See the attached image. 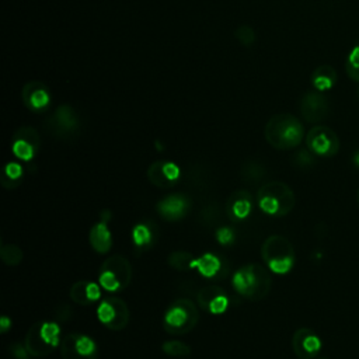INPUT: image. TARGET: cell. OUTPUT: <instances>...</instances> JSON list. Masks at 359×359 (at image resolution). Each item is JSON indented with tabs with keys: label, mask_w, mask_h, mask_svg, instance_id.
I'll return each instance as SVG.
<instances>
[{
	"label": "cell",
	"mask_w": 359,
	"mask_h": 359,
	"mask_svg": "<svg viewBox=\"0 0 359 359\" xmlns=\"http://www.w3.org/2000/svg\"><path fill=\"white\" fill-rule=\"evenodd\" d=\"M97 317L111 331H121L129 323V309L121 297H104L97 307Z\"/></svg>",
	"instance_id": "ba28073f"
},
{
	"label": "cell",
	"mask_w": 359,
	"mask_h": 359,
	"mask_svg": "<svg viewBox=\"0 0 359 359\" xmlns=\"http://www.w3.org/2000/svg\"><path fill=\"white\" fill-rule=\"evenodd\" d=\"M199 320L196 304L187 297L174 300L164 313L163 327L170 334H185L195 328Z\"/></svg>",
	"instance_id": "8992f818"
},
{
	"label": "cell",
	"mask_w": 359,
	"mask_h": 359,
	"mask_svg": "<svg viewBox=\"0 0 359 359\" xmlns=\"http://www.w3.org/2000/svg\"><path fill=\"white\" fill-rule=\"evenodd\" d=\"M60 328L53 321H38L27 331L24 346L34 358L49 355L60 344Z\"/></svg>",
	"instance_id": "5b68a950"
},
{
	"label": "cell",
	"mask_w": 359,
	"mask_h": 359,
	"mask_svg": "<svg viewBox=\"0 0 359 359\" xmlns=\"http://www.w3.org/2000/svg\"><path fill=\"white\" fill-rule=\"evenodd\" d=\"M265 140L278 150L297 147L304 137L303 123L292 114L273 115L264 128Z\"/></svg>",
	"instance_id": "6da1fadb"
},
{
	"label": "cell",
	"mask_w": 359,
	"mask_h": 359,
	"mask_svg": "<svg viewBox=\"0 0 359 359\" xmlns=\"http://www.w3.org/2000/svg\"><path fill=\"white\" fill-rule=\"evenodd\" d=\"M313 153L307 149V150H300L297 154H296V163L299 164V165H303V167H306V165H310L311 163H314V158H313Z\"/></svg>",
	"instance_id": "d6a6232c"
},
{
	"label": "cell",
	"mask_w": 359,
	"mask_h": 359,
	"mask_svg": "<svg viewBox=\"0 0 359 359\" xmlns=\"http://www.w3.org/2000/svg\"><path fill=\"white\" fill-rule=\"evenodd\" d=\"M191 208L189 199L182 194H172L157 202L156 210L165 220H180L187 216Z\"/></svg>",
	"instance_id": "ac0fdd59"
},
{
	"label": "cell",
	"mask_w": 359,
	"mask_h": 359,
	"mask_svg": "<svg viewBox=\"0 0 359 359\" xmlns=\"http://www.w3.org/2000/svg\"><path fill=\"white\" fill-rule=\"evenodd\" d=\"M358 95H359V88H358Z\"/></svg>",
	"instance_id": "74e56055"
},
{
	"label": "cell",
	"mask_w": 359,
	"mask_h": 359,
	"mask_svg": "<svg viewBox=\"0 0 359 359\" xmlns=\"http://www.w3.org/2000/svg\"><path fill=\"white\" fill-rule=\"evenodd\" d=\"M307 149L318 157H332L339 151V137L328 126L317 125L306 135Z\"/></svg>",
	"instance_id": "9c48e42d"
},
{
	"label": "cell",
	"mask_w": 359,
	"mask_h": 359,
	"mask_svg": "<svg viewBox=\"0 0 359 359\" xmlns=\"http://www.w3.org/2000/svg\"><path fill=\"white\" fill-rule=\"evenodd\" d=\"M163 352L170 356H189L191 355V346L181 341H165L161 346Z\"/></svg>",
	"instance_id": "f546056e"
},
{
	"label": "cell",
	"mask_w": 359,
	"mask_h": 359,
	"mask_svg": "<svg viewBox=\"0 0 359 359\" xmlns=\"http://www.w3.org/2000/svg\"><path fill=\"white\" fill-rule=\"evenodd\" d=\"M345 72L351 80L359 83V45H355L348 53L345 60Z\"/></svg>",
	"instance_id": "f1b7e54d"
},
{
	"label": "cell",
	"mask_w": 359,
	"mask_h": 359,
	"mask_svg": "<svg viewBox=\"0 0 359 359\" xmlns=\"http://www.w3.org/2000/svg\"><path fill=\"white\" fill-rule=\"evenodd\" d=\"M234 290L250 300H262L271 290V273L259 264H247L236 271L231 278Z\"/></svg>",
	"instance_id": "7a4b0ae2"
},
{
	"label": "cell",
	"mask_w": 359,
	"mask_h": 359,
	"mask_svg": "<svg viewBox=\"0 0 359 359\" xmlns=\"http://www.w3.org/2000/svg\"><path fill=\"white\" fill-rule=\"evenodd\" d=\"M22 165L20 163L11 161L8 164H6L4 171H3V177H1V184L4 188H14L20 184L21 178H22Z\"/></svg>",
	"instance_id": "d4e9b609"
},
{
	"label": "cell",
	"mask_w": 359,
	"mask_h": 359,
	"mask_svg": "<svg viewBox=\"0 0 359 359\" xmlns=\"http://www.w3.org/2000/svg\"><path fill=\"white\" fill-rule=\"evenodd\" d=\"M63 359H97L98 348L93 338L80 332H69L60 341Z\"/></svg>",
	"instance_id": "30bf717a"
},
{
	"label": "cell",
	"mask_w": 359,
	"mask_h": 359,
	"mask_svg": "<svg viewBox=\"0 0 359 359\" xmlns=\"http://www.w3.org/2000/svg\"><path fill=\"white\" fill-rule=\"evenodd\" d=\"M11 327V320L6 316H3L0 318V328H1V332H7V330Z\"/></svg>",
	"instance_id": "836d02e7"
},
{
	"label": "cell",
	"mask_w": 359,
	"mask_h": 359,
	"mask_svg": "<svg viewBox=\"0 0 359 359\" xmlns=\"http://www.w3.org/2000/svg\"><path fill=\"white\" fill-rule=\"evenodd\" d=\"M299 109L304 121L310 123H318L328 116L330 102L321 91L310 90L302 97L299 102Z\"/></svg>",
	"instance_id": "8fae6325"
},
{
	"label": "cell",
	"mask_w": 359,
	"mask_h": 359,
	"mask_svg": "<svg viewBox=\"0 0 359 359\" xmlns=\"http://www.w3.org/2000/svg\"><path fill=\"white\" fill-rule=\"evenodd\" d=\"M356 203H358V206H359V189H358V192H356Z\"/></svg>",
	"instance_id": "d590c367"
},
{
	"label": "cell",
	"mask_w": 359,
	"mask_h": 359,
	"mask_svg": "<svg viewBox=\"0 0 359 359\" xmlns=\"http://www.w3.org/2000/svg\"><path fill=\"white\" fill-rule=\"evenodd\" d=\"M27 359H42V358H34V356H31V355H29Z\"/></svg>",
	"instance_id": "8d00e7d4"
},
{
	"label": "cell",
	"mask_w": 359,
	"mask_h": 359,
	"mask_svg": "<svg viewBox=\"0 0 359 359\" xmlns=\"http://www.w3.org/2000/svg\"><path fill=\"white\" fill-rule=\"evenodd\" d=\"M21 98L25 107L34 112L45 111L50 104L48 87L41 81H29L22 87Z\"/></svg>",
	"instance_id": "e0dca14e"
},
{
	"label": "cell",
	"mask_w": 359,
	"mask_h": 359,
	"mask_svg": "<svg viewBox=\"0 0 359 359\" xmlns=\"http://www.w3.org/2000/svg\"><path fill=\"white\" fill-rule=\"evenodd\" d=\"M222 259L212 252H205L194 261V268H196L198 272L205 278L216 276L222 271Z\"/></svg>",
	"instance_id": "603a6c76"
},
{
	"label": "cell",
	"mask_w": 359,
	"mask_h": 359,
	"mask_svg": "<svg viewBox=\"0 0 359 359\" xmlns=\"http://www.w3.org/2000/svg\"><path fill=\"white\" fill-rule=\"evenodd\" d=\"M258 208L272 216L289 215L296 203V196L292 188L282 181H271L258 189L257 194Z\"/></svg>",
	"instance_id": "3957f363"
},
{
	"label": "cell",
	"mask_w": 359,
	"mask_h": 359,
	"mask_svg": "<svg viewBox=\"0 0 359 359\" xmlns=\"http://www.w3.org/2000/svg\"><path fill=\"white\" fill-rule=\"evenodd\" d=\"M234 36L237 38V41L243 45V46H251L254 42H255V32L254 29L247 25V24H243L240 25L236 32H234Z\"/></svg>",
	"instance_id": "4dcf8cb0"
},
{
	"label": "cell",
	"mask_w": 359,
	"mask_h": 359,
	"mask_svg": "<svg viewBox=\"0 0 359 359\" xmlns=\"http://www.w3.org/2000/svg\"><path fill=\"white\" fill-rule=\"evenodd\" d=\"M101 285L90 280H79L70 286V299L80 306H90L101 297Z\"/></svg>",
	"instance_id": "ffe728a7"
},
{
	"label": "cell",
	"mask_w": 359,
	"mask_h": 359,
	"mask_svg": "<svg viewBox=\"0 0 359 359\" xmlns=\"http://www.w3.org/2000/svg\"><path fill=\"white\" fill-rule=\"evenodd\" d=\"M0 257H1V261L6 265L15 266V265H18L22 261L24 252L15 244H3L1 248H0Z\"/></svg>",
	"instance_id": "4316f807"
},
{
	"label": "cell",
	"mask_w": 359,
	"mask_h": 359,
	"mask_svg": "<svg viewBox=\"0 0 359 359\" xmlns=\"http://www.w3.org/2000/svg\"><path fill=\"white\" fill-rule=\"evenodd\" d=\"M352 163L355 167L359 168V150H356L353 154H352Z\"/></svg>",
	"instance_id": "e575fe53"
},
{
	"label": "cell",
	"mask_w": 359,
	"mask_h": 359,
	"mask_svg": "<svg viewBox=\"0 0 359 359\" xmlns=\"http://www.w3.org/2000/svg\"><path fill=\"white\" fill-rule=\"evenodd\" d=\"M195 258L188 251H174L168 255V264L177 271H188L194 268Z\"/></svg>",
	"instance_id": "484cf974"
},
{
	"label": "cell",
	"mask_w": 359,
	"mask_h": 359,
	"mask_svg": "<svg viewBox=\"0 0 359 359\" xmlns=\"http://www.w3.org/2000/svg\"><path fill=\"white\" fill-rule=\"evenodd\" d=\"M337 79L338 76L335 69L330 65H323L316 67L311 73V86L314 87V90L324 93L335 86Z\"/></svg>",
	"instance_id": "7402d4cb"
},
{
	"label": "cell",
	"mask_w": 359,
	"mask_h": 359,
	"mask_svg": "<svg viewBox=\"0 0 359 359\" xmlns=\"http://www.w3.org/2000/svg\"><path fill=\"white\" fill-rule=\"evenodd\" d=\"M265 175V168L258 161H245L241 167V177L247 182H257Z\"/></svg>",
	"instance_id": "83f0119b"
},
{
	"label": "cell",
	"mask_w": 359,
	"mask_h": 359,
	"mask_svg": "<svg viewBox=\"0 0 359 359\" xmlns=\"http://www.w3.org/2000/svg\"><path fill=\"white\" fill-rule=\"evenodd\" d=\"M252 209V199L250 192L238 189L233 192L227 201V215L231 220H244L248 217Z\"/></svg>",
	"instance_id": "44dd1931"
},
{
	"label": "cell",
	"mask_w": 359,
	"mask_h": 359,
	"mask_svg": "<svg viewBox=\"0 0 359 359\" xmlns=\"http://www.w3.org/2000/svg\"><path fill=\"white\" fill-rule=\"evenodd\" d=\"M321 346L320 337L310 328H299L292 337V349L299 359H316Z\"/></svg>",
	"instance_id": "5bb4252c"
},
{
	"label": "cell",
	"mask_w": 359,
	"mask_h": 359,
	"mask_svg": "<svg viewBox=\"0 0 359 359\" xmlns=\"http://www.w3.org/2000/svg\"><path fill=\"white\" fill-rule=\"evenodd\" d=\"M41 139L32 126H21L13 135L11 150L14 156L22 161H29L39 150Z\"/></svg>",
	"instance_id": "7c38bea8"
},
{
	"label": "cell",
	"mask_w": 359,
	"mask_h": 359,
	"mask_svg": "<svg viewBox=\"0 0 359 359\" xmlns=\"http://www.w3.org/2000/svg\"><path fill=\"white\" fill-rule=\"evenodd\" d=\"M180 175H181V170L172 161L158 160L151 163L147 168L149 181L158 188L174 187L180 180Z\"/></svg>",
	"instance_id": "9a60e30c"
},
{
	"label": "cell",
	"mask_w": 359,
	"mask_h": 359,
	"mask_svg": "<svg viewBox=\"0 0 359 359\" xmlns=\"http://www.w3.org/2000/svg\"><path fill=\"white\" fill-rule=\"evenodd\" d=\"M109 219H111V212L104 210L101 213V220L97 222L88 233V241L93 250L98 254H107L112 248V234L108 227Z\"/></svg>",
	"instance_id": "d6986e66"
},
{
	"label": "cell",
	"mask_w": 359,
	"mask_h": 359,
	"mask_svg": "<svg viewBox=\"0 0 359 359\" xmlns=\"http://www.w3.org/2000/svg\"><path fill=\"white\" fill-rule=\"evenodd\" d=\"M198 303L210 314H222L229 307V296L220 286L208 285L198 292Z\"/></svg>",
	"instance_id": "2e32d148"
},
{
	"label": "cell",
	"mask_w": 359,
	"mask_h": 359,
	"mask_svg": "<svg viewBox=\"0 0 359 359\" xmlns=\"http://www.w3.org/2000/svg\"><path fill=\"white\" fill-rule=\"evenodd\" d=\"M80 122L76 111L67 105H59L56 111L48 119V128L50 133L59 137H67L79 130Z\"/></svg>",
	"instance_id": "4fadbf2b"
},
{
	"label": "cell",
	"mask_w": 359,
	"mask_h": 359,
	"mask_svg": "<svg viewBox=\"0 0 359 359\" xmlns=\"http://www.w3.org/2000/svg\"><path fill=\"white\" fill-rule=\"evenodd\" d=\"M154 237H156L154 229L149 223L140 222L135 224L132 229V241L135 247H137L139 250L149 248L153 244Z\"/></svg>",
	"instance_id": "cb8c5ba5"
},
{
	"label": "cell",
	"mask_w": 359,
	"mask_h": 359,
	"mask_svg": "<svg viewBox=\"0 0 359 359\" xmlns=\"http://www.w3.org/2000/svg\"><path fill=\"white\" fill-rule=\"evenodd\" d=\"M132 280V265L129 259L121 254L108 257L98 275V283L108 292L125 290Z\"/></svg>",
	"instance_id": "52a82bcc"
},
{
	"label": "cell",
	"mask_w": 359,
	"mask_h": 359,
	"mask_svg": "<svg viewBox=\"0 0 359 359\" xmlns=\"http://www.w3.org/2000/svg\"><path fill=\"white\" fill-rule=\"evenodd\" d=\"M261 255L269 271L278 275L290 272L296 259L292 243L280 234H272L265 238L261 247Z\"/></svg>",
	"instance_id": "277c9868"
},
{
	"label": "cell",
	"mask_w": 359,
	"mask_h": 359,
	"mask_svg": "<svg viewBox=\"0 0 359 359\" xmlns=\"http://www.w3.org/2000/svg\"><path fill=\"white\" fill-rule=\"evenodd\" d=\"M216 240L222 245H230L236 240V233L231 227H227V226L220 227V229L216 230Z\"/></svg>",
	"instance_id": "1f68e13d"
}]
</instances>
